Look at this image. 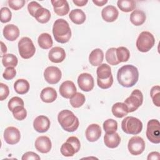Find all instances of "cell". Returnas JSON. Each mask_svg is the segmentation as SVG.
Wrapping results in <instances>:
<instances>
[{"instance_id": "cell-1", "label": "cell", "mask_w": 160, "mask_h": 160, "mask_svg": "<svg viewBox=\"0 0 160 160\" xmlns=\"http://www.w3.org/2000/svg\"><path fill=\"white\" fill-rule=\"evenodd\" d=\"M138 79V69L133 65H124L119 69L117 73L118 82L125 88L132 87L137 83Z\"/></svg>"}, {"instance_id": "cell-2", "label": "cell", "mask_w": 160, "mask_h": 160, "mask_svg": "<svg viewBox=\"0 0 160 160\" xmlns=\"http://www.w3.org/2000/svg\"><path fill=\"white\" fill-rule=\"evenodd\" d=\"M52 34L55 40L62 44L68 42L71 37V30L68 22L64 19H58L52 27Z\"/></svg>"}, {"instance_id": "cell-3", "label": "cell", "mask_w": 160, "mask_h": 160, "mask_svg": "<svg viewBox=\"0 0 160 160\" xmlns=\"http://www.w3.org/2000/svg\"><path fill=\"white\" fill-rule=\"evenodd\" d=\"M58 120L62 129L68 132H74L79 127L78 118L72 111L68 109L62 110L59 112Z\"/></svg>"}, {"instance_id": "cell-4", "label": "cell", "mask_w": 160, "mask_h": 160, "mask_svg": "<svg viewBox=\"0 0 160 160\" xmlns=\"http://www.w3.org/2000/svg\"><path fill=\"white\" fill-rule=\"evenodd\" d=\"M121 128L126 134L136 135L141 132L142 123L137 118L128 116L122 121Z\"/></svg>"}, {"instance_id": "cell-5", "label": "cell", "mask_w": 160, "mask_h": 160, "mask_svg": "<svg viewBox=\"0 0 160 160\" xmlns=\"http://www.w3.org/2000/svg\"><path fill=\"white\" fill-rule=\"evenodd\" d=\"M155 39L153 35L148 31H142L136 40L137 49L142 52L149 51L154 45Z\"/></svg>"}, {"instance_id": "cell-6", "label": "cell", "mask_w": 160, "mask_h": 160, "mask_svg": "<svg viewBox=\"0 0 160 160\" xmlns=\"http://www.w3.org/2000/svg\"><path fill=\"white\" fill-rule=\"evenodd\" d=\"M18 49L21 57L25 59L32 57L36 52V48L32 40L28 37H24L19 40Z\"/></svg>"}, {"instance_id": "cell-7", "label": "cell", "mask_w": 160, "mask_h": 160, "mask_svg": "<svg viewBox=\"0 0 160 160\" xmlns=\"http://www.w3.org/2000/svg\"><path fill=\"white\" fill-rule=\"evenodd\" d=\"M143 102V95L139 89H134L131 95L124 100V104L128 109L129 112L135 111L141 106Z\"/></svg>"}, {"instance_id": "cell-8", "label": "cell", "mask_w": 160, "mask_h": 160, "mask_svg": "<svg viewBox=\"0 0 160 160\" xmlns=\"http://www.w3.org/2000/svg\"><path fill=\"white\" fill-rule=\"evenodd\" d=\"M147 138L152 143L160 142V123L157 119H151L148 121L146 129Z\"/></svg>"}, {"instance_id": "cell-9", "label": "cell", "mask_w": 160, "mask_h": 160, "mask_svg": "<svg viewBox=\"0 0 160 160\" xmlns=\"http://www.w3.org/2000/svg\"><path fill=\"white\" fill-rule=\"evenodd\" d=\"M128 148L131 154L134 156L139 155L145 149V142L139 136H133L129 140Z\"/></svg>"}, {"instance_id": "cell-10", "label": "cell", "mask_w": 160, "mask_h": 160, "mask_svg": "<svg viewBox=\"0 0 160 160\" xmlns=\"http://www.w3.org/2000/svg\"><path fill=\"white\" fill-rule=\"evenodd\" d=\"M61 70L56 66H49L44 71V78L47 82L51 84H57L61 79Z\"/></svg>"}, {"instance_id": "cell-11", "label": "cell", "mask_w": 160, "mask_h": 160, "mask_svg": "<svg viewBox=\"0 0 160 160\" xmlns=\"http://www.w3.org/2000/svg\"><path fill=\"white\" fill-rule=\"evenodd\" d=\"M78 84L81 90L85 92L91 91L94 86V78L89 73H82L78 78Z\"/></svg>"}, {"instance_id": "cell-12", "label": "cell", "mask_w": 160, "mask_h": 160, "mask_svg": "<svg viewBox=\"0 0 160 160\" xmlns=\"http://www.w3.org/2000/svg\"><path fill=\"white\" fill-rule=\"evenodd\" d=\"M21 138V134L19 129L15 127H8L4 131V139L9 144H17Z\"/></svg>"}, {"instance_id": "cell-13", "label": "cell", "mask_w": 160, "mask_h": 160, "mask_svg": "<svg viewBox=\"0 0 160 160\" xmlns=\"http://www.w3.org/2000/svg\"><path fill=\"white\" fill-rule=\"evenodd\" d=\"M50 120L47 116L41 115L37 116L33 121L34 129L38 132H46L50 128Z\"/></svg>"}, {"instance_id": "cell-14", "label": "cell", "mask_w": 160, "mask_h": 160, "mask_svg": "<svg viewBox=\"0 0 160 160\" xmlns=\"http://www.w3.org/2000/svg\"><path fill=\"white\" fill-rule=\"evenodd\" d=\"M34 146L36 150L39 152L48 153L51 149L52 144L49 138L46 136H41L36 139Z\"/></svg>"}, {"instance_id": "cell-15", "label": "cell", "mask_w": 160, "mask_h": 160, "mask_svg": "<svg viewBox=\"0 0 160 160\" xmlns=\"http://www.w3.org/2000/svg\"><path fill=\"white\" fill-rule=\"evenodd\" d=\"M76 90L74 83L71 81L63 82L59 87L60 94L66 99H70L76 92Z\"/></svg>"}, {"instance_id": "cell-16", "label": "cell", "mask_w": 160, "mask_h": 160, "mask_svg": "<svg viewBox=\"0 0 160 160\" xmlns=\"http://www.w3.org/2000/svg\"><path fill=\"white\" fill-rule=\"evenodd\" d=\"M101 129L97 124H91L86 129L85 135L89 142H95L99 139L101 135Z\"/></svg>"}, {"instance_id": "cell-17", "label": "cell", "mask_w": 160, "mask_h": 160, "mask_svg": "<svg viewBox=\"0 0 160 160\" xmlns=\"http://www.w3.org/2000/svg\"><path fill=\"white\" fill-rule=\"evenodd\" d=\"M119 12L116 8L112 5H108L104 8L101 11L102 19L109 22H114L118 17Z\"/></svg>"}, {"instance_id": "cell-18", "label": "cell", "mask_w": 160, "mask_h": 160, "mask_svg": "<svg viewBox=\"0 0 160 160\" xmlns=\"http://www.w3.org/2000/svg\"><path fill=\"white\" fill-rule=\"evenodd\" d=\"M48 58L49 60L54 63L62 62L66 58V52L63 48L56 46L52 48L49 52Z\"/></svg>"}, {"instance_id": "cell-19", "label": "cell", "mask_w": 160, "mask_h": 160, "mask_svg": "<svg viewBox=\"0 0 160 160\" xmlns=\"http://www.w3.org/2000/svg\"><path fill=\"white\" fill-rule=\"evenodd\" d=\"M51 4L54 8V11L58 16H65L69 11L68 2L66 0H54L51 1Z\"/></svg>"}, {"instance_id": "cell-20", "label": "cell", "mask_w": 160, "mask_h": 160, "mask_svg": "<svg viewBox=\"0 0 160 160\" xmlns=\"http://www.w3.org/2000/svg\"><path fill=\"white\" fill-rule=\"evenodd\" d=\"M3 36L7 40L14 41L19 36V28L14 24H8L3 29Z\"/></svg>"}, {"instance_id": "cell-21", "label": "cell", "mask_w": 160, "mask_h": 160, "mask_svg": "<svg viewBox=\"0 0 160 160\" xmlns=\"http://www.w3.org/2000/svg\"><path fill=\"white\" fill-rule=\"evenodd\" d=\"M104 142L108 148H115L119 145L121 142V138L116 132L106 133L104 136Z\"/></svg>"}, {"instance_id": "cell-22", "label": "cell", "mask_w": 160, "mask_h": 160, "mask_svg": "<svg viewBox=\"0 0 160 160\" xmlns=\"http://www.w3.org/2000/svg\"><path fill=\"white\" fill-rule=\"evenodd\" d=\"M58 94L56 91L51 88L47 87L44 88L40 94L41 99L46 103H51L54 102L57 98Z\"/></svg>"}, {"instance_id": "cell-23", "label": "cell", "mask_w": 160, "mask_h": 160, "mask_svg": "<svg viewBox=\"0 0 160 160\" xmlns=\"http://www.w3.org/2000/svg\"><path fill=\"white\" fill-rule=\"evenodd\" d=\"M103 51L99 48H96L92 50L89 56V61L93 66H97L101 64L103 61Z\"/></svg>"}, {"instance_id": "cell-24", "label": "cell", "mask_w": 160, "mask_h": 160, "mask_svg": "<svg viewBox=\"0 0 160 160\" xmlns=\"http://www.w3.org/2000/svg\"><path fill=\"white\" fill-rule=\"evenodd\" d=\"M146 14L144 11L141 10H134L130 14V21L134 26H141L146 21Z\"/></svg>"}, {"instance_id": "cell-25", "label": "cell", "mask_w": 160, "mask_h": 160, "mask_svg": "<svg viewBox=\"0 0 160 160\" xmlns=\"http://www.w3.org/2000/svg\"><path fill=\"white\" fill-rule=\"evenodd\" d=\"M112 113L113 115L118 118H121L126 116L129 111L128 107L123 102H116L112 106Z\"/></svg>"}, {"instance_id": "cell-26", "label": "cell", "mask_w": 160, "mask_h": 160, "mask_svg": "<svg viewBox=\"0 0 160 160\" xmlns=\"http://www.w3.org/2000/svg\"><path fill=\"white\" fill-rule=\"evenodd\" d=\"M97 79L100 80L107 79L112 76L111 73V69L107 64H100L96 70Z\"/></svg>"}, {"instance_id": "cell-27", "label": "cell", "mask_w": 160, "mask_h": 160, "mask_svg": "<svg viewBox=\"0 0 160 160\" xmlns=\"http://www.w3.org/2000/svg\"><path fill=\"white\" fill-rule=\"evenodd\" d=\"M69 16L71 21L76 24H81L84 23L86 20L85 13L80 9L72 10Z\"/></svg>"}, {"instance_id": "cell-28", "label": "cell", "mask_w": 160, "mask_h": 160, "mask_svg": "<svg viewBox=\"0 0 160 160\" xmlns=\"http://www.w3.org/2000/svg\"><path fill=\"white\" fill-rule=\"evenodd\" d=\"M29 83L24 79H19L14 84V89L19 94H24L29 90Z\"/></svg>"}, {"instance_id": "cell-29", "label": "cell", "mask_w": 160, "mask_h": 160, "mask_svg": "<svg viewBox=\"0 0 160 160\" xmlns=\"http://www.w3.org/2000/svg\"><path fill=\"white\" fill-rule=\"evenodd\" d=\"M38 44L41 48L43 49H48L52 47L53 41L51 35L48 33L44 32L39 35L38 39Z\"/></svg>"}, {"instance_id": "cell-30", "label": "cell", "mask_w": 160, "mask_h": 160, "mask_svg": "<svg viewBox=\"0 0 160 160\" xmlns=\"http://www.w3.org/2000/svg\"><path fill=\"white\" fill-rule=\"evenodd\" d=\"M34 18L39 22L44 24L50 20L51 13L48 9L42 7L36 11Z\"/></svg>"}, {"instance_id": "cell-31", "label": "cell", "mask_w": 160, "mask_h": 160, "mask_svg": "<svg viewBox=\"0 0 160 160\" xmlns=\"http://www.w3.org/2000/svg\"><path fill=\"white\" fill-rule=\"evenodd\" d=\"M117 5L121 11L125 12L132 11L136 8V2L132 0H119Z\"/></svg>"}, {"instance_id": "cell-32", "label": "cell", "mask_w": 160, "mask_h": 160, "mask_svg": "<svg viewBox=\"0 0 160 160\" xmlns=\"http://www.w3.org/2000/svg\"><path fill=\"white\" fill-rule=\"evenodd\" d=\"M60 150L61 154L66 157L72 156L75 153L78 152V151L75 147L68 140H66V141L62 144Z\"/></svg>"}, {"instance_id": "cell-33", "label": "cell", "mask_w": 160, "mask_h": 160, "mask_svg": "<svg viewBox=\"0 0 160 160\" xmlns=\"http://www.w3.org/2000/svg\"><path fill=\"white\" fill-rule=\"evenodd\" d=\"M18 59L12 54H6L2 57V63L4 67L14 68L18 65Z\"/></svg>"}, {"instance_id": "cell-34", "label": "cell", "mask_w": 160, "mask_h": 160, "mask_svg": "<svg viewBox=\"0 0 160 160\" xmlns=\"http://www.w3.org/2000/svg\"><path fill=\"white\" fill-rule=\"evenodd\" d=\"M86 100L85 96L83 94L76 92L71 98L70 104L74 108H78L83 105Z\"/></svg>"}, {"instance_id": "cell-35", "label": "cell", "mask_w": 160, "mask_h": 160, "mask_svg": "<svg viewBox=\"0 0 160 160\" xmlns=\"http://www.w3.org/2000/svg\"><path fill=\"white\" fill-rule=\"evenodd\" d=\"M116 54L118 60L119 62H126L128 61L130 57V52L128 48L121 46L116 49Z\"/></svg>"}, {"instance_id": "cell-36", "label": "cell", "mask_w": 160, "mask_h": 160, "mask_svg": "<svg viewBox=\"0 0 160 160\" xmlns=\"http://www.w3.org/2000/svg\"><path fill=\"white\" fill-rule=\"evenodd\" d=\"M116 49V48H111L108 49L106 52V60L110 65L116 66L120 63L117 59Z\"/></svg>"}, {"instance_id": "cell-37", "label": "cell", "mask_w": 160, "mask_h": 160, "mask_svg": "<svg viewBox=\"0 0 160 160\" xmlns=\"http://www.w3.org/2000/svg\"><path fill=\"white\" fill-rule=\"evenodd\" d=\"M103 129L106 133L114 132L118 129V122L113 119H108L103 122Z\"/></svg>"}, {"instance_id": "cell-38", "label": "cell", "mask_w": 160, "mask_h": 160, "mask_svg": "<svg viewBox=\"0 0 160 160\" xmlns=\"http://www.w3.org/2000/svg\"><path fill=\"white\" fill-rule=\"evenodd\" d=\"M14 118L18 120H24L27 116V111L23 106H19L16 107L12 111Z\"/></svg>"}, {"instance_id": "cell-39", "label": "cell", "mask_w": 160, "mask_h": 160, "mask_svg": "<svg viewBox=\"0 0 160 160\" xmlns=\"http://www.w3.org/2000/svg\"><path fill=\"white\" fill-rule=\"evenodd\" d=\"M150 95L154 104L158 107L160 106V87L159 86H153L150 91Z\"/></svg>"}, {"instance_id": "cell-40", "label": "cell", "mask_w": 160, "mask_h": 160, "mask_svg": "<svg viewBox=\"0 0 160 160\" xmlns=\"http://www.w3.org/2000/svg\"><path fill=\"white\" fill-rule=\"evenodd\" d=\"M24 103L23 100L20 98L18 96H15L12 98L8 102V107L9 108V109L12 112V110L17 106H24Z\"/></svg>"}, {"instance_id": "cell-41", "label": "cell", "mask_w": 160, "mask_h": 160, "mask_svg": "<svg viewBox=\"0 0 160 160\" xmlns=\"http://www.w3.org/2000/svg\"><path fill=\"white\" fill-rule=\"evenodd\" d=\"M12 18L11 11L9 8L3 7L1 9V22L6 23L11 21Z\"/></svg>"}, {"instance_id": "cell-42", "label": "cell", "mask_w": 160, "mask_h": 160, "mask_svg": "<svg viewBox=\"0 0 160 160\" xmlns=\"http://www.w3.org/2000/svg\"><path fill=\"white\" fill-rule=\"evenodd\" d=\"M9 6L14 10H19L21 9L25 4L24 0H9L8 1Z\"/></svg>"}, {"instance_id": "cell-43", "label": "cell", "mask_w": 160, "mask_h": 160, "mask_svg": "<svg viewBox=\"0 0 160 160\" xmlns=\"http://www.w3.org/2000/svg\"><path fill=\"white\" fill-rule=\"evenodd\" d=\"M113 83V77L111 76L109 79H104V80H100L97 79V84L98 86L103 89H108L109 88Z\"/></svg>"}, {"instance_id": "cell-44", "label": "cell", "mask_w": 160, "mask_h": 160, "mask_svg": "<svg viewBox=\"0 0 160 160\" xmlns=\"http://www.w3.org/2000/svg\"><path fill=\"white\" fill-rule=\"evenodd\" d=\"M41 8H42V6L36 1H31L28 5V12L32 17L35 16L36 11Z\"/></svg>"}, {"instance_id": "cell-45", "label": "cell", "mask_w": 160, "mask_h": 160, "mask_svg": "<svg viewBox=\"0 0 160 160\" xmlns=\"http://www.w3.org/2000/svg\"><path fill=\"white\" fill-rule=\"evenodd\" d=\"M16 74V71L14 68L9 67L6 68L4 72L2 74V77L6 80H11L13 79Z\"/></svg>"}, {"instance_id": "cell-46", "label": "cell", "mask_w": 160, "mask_h": 160, "mask_svg": "<svg viewBox=\"0 0 160 160\" xmlns=\"http://www.w3.org/2000/svg\"><path fill=\"white\" fill-rule=\"evenodd\" d=\"M9 94V89L7 85L4 83H0V99L3 101L6 99Z\"/></svg>"}, {"instance_id": "cell-47", "label": "cell", "mask_w": 160, "mask_h": 160, "mask_svg": "<svg viewBox=\"0 0 160 160\" xmlns=\"http://www.w3.org/2000/svg\"><path fill=\"white\" fill-rule=\"evenodd\" d=\"M22 160H29V159H33V160H39L40 159V157L35 152H32V151H29L26 152L24 153L21 158Z\"/></svg>"}, {"instance_id": "cell-48", "label": "cell", "mask_w": 160, "mask_h": 160, "mask_svg": "<svg viewBox=\"0 0 160 160\" xmlns=\"http://www.w3.org/2000/svg\"><path fill=\"white\" fill-rule=\"evenodd\" d=\"M158 152H151L148 154L147 159L148 160H158L160 158Z\"/></svg>"}, {"instance_id": "cell-49", "label": "cell", "mask_w": 160, "mask_h": 160, "mask_svg": "<svg viewBox=\"0 0 160 160\" xmlns=\"http://www.w3.org/2000/svg\"><path fill=\"white\" fill-rule=\"evenodd\" d=\"M72 1L78 6H84L88 2V0H73Z\"/></svg>"}, {"instance_id": "cell-50", "label": "cell", "mask_w": 160, "mask_h": 160, "mask_svg": "<svg viewBox=\"0 0 160 160\" xmlns=\"http://www.w3.org/2000/svg\"><path fill=\"white\" fill-rule=\"evenodd\" d=\"M94 4H95L98 6H102L108 2L107 0H92Z\"/></svg>"}, {"instance_id": "cell-51", "label": "cell", "mask_w": 160, "mask_h": 160, "mask_svg": "<svg viewBox=\"0 0 160 160\" xmlns=\"http://www.w3.org/2000/svg\"><path fill=\"white\" fill-rule=\"evenodd\" d=\"M1 56L2 57L4 54H6L7 52V47L6 45L3 43L2 41H1Z\"/></svg>"}]
</instances>
